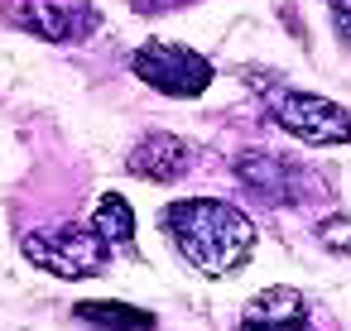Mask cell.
Listing matches in <instances>:
<instances>
[{"instance_id":"cell-1","label":"cell","mask_w":351,"mask_h":331,"mask_svg":"<svg viewBox=\"0 0 351 331\" xmlns=\"http://www.w3.org/2000/svg\"><path fill=\"white\" fill-rule=\"evenodd\" d=\"M164 230H169L173 250L207 278L236 274L255 250L250 216L217 197H183V202L164 207Z\"/></svg>"},{"instance_id":"cell-2","label":"cell","mask_w":351,"mask_h":331,"mask_svg":"<svg viewBox=\"0 0 351 331\" xmlns=\"http://www.w3.org/2000/svg\"><path fill=\"white\" fill-rule=\"evenodd\" d=\"M20 250L29 264L58 274V278H97L111 264V245L92 226H49V230H25Z\"/></svg>"},{"instance_id":"cell-3","label":"cell","mask_w":351,"mask_h":331,"mask_svg":"<svg viewBox=\"0 0 351 331\" xmlns=\"http://www.w3.org/2000/svg\"><path fill=\"white\" fill-rule=\"evenodd\" d=\"M0 20L49 44H82L101 29L92 0H0Z\"/></svg>"},{"instance_id":"cell-4","label":"cell","mask_w":351,"mask_h":331,"mask_svg":"<svg viewBox=\"0 0 351 331\" xmlns=\"http://www.w3.org/2000/svg\"><path fill=\"white\" fill-rule=\"evenodd\" d=\"M130 68H135V77L145 87H154L164 96H202L212 87V63L202 53L183 49V44H164V39L135 49Z\"/></svg>"},{"instance_id":"cell-5","label":"cell","mask_w":351,"mask_h":331,"mask_svg":"<svg viewBox=\"0 0 351 331\" xmlns=\"http://www.w3.org/2000/svg\"><path fill=\"white\" fill-rule=\"evenodd\" d=\"M269 116L274 125H284L293 140L303 144H346L351 140V120L337 101L327 96H308V92H274L269 96Z\"/></svg>"},{"instance_id":"cell-6","label":"cell","mask_w":351,"mask_h":331,"mask_svg":"<svg viewBox=\"0 0 351 331\" xmlns=\"http://www.w3.org/2000/svg\"><path fill=\"white\" fill-rule=\"evenodd\" d=\"M241 331H313L308 297L298 288H265L245 302Z\"/></svg>"},{"instance_id":"cell-7","label":"cell","mask_w":351,"mask_h":331,"mask_svg":"<svg viewBox=\"0 0 351 331\" xmlns=\"http://www.w3.org/2000/svg\"><path fill=\"white\" fill-rule=\"evenodd\" d=\"M236 178L255 192V197H265V202H298L303 197V173L293 168V163H284V159H274V154H241L236 159Z\"/></svg>"},{"instance_id":"cell-8","label":"cell","mask_w":351,"mask_h":331,"mask_svg":"<svg viewBox=\"0 0 351 331\" xmlns=\"http://www.w3.org/2000/svg\"><path fill=\"white\" fill-rule=\"evenodd\" d=\"M125 168L135 178H149V183H173V178H183L193 168V149L183 140H173V135H145L130 149Z\"/></svg>"},{"instance_id":"cell-9","label":"cell","mask_w":351,"mask_h":331,"mask_svg":"<svg viewBox=\"0 0 351 331\" xmlns=\"http://www.w3.org/2000/svg\"><path fill=\"white\" fill-rule=\"evenodd\" d=\"M92 230H97V235H101L111 250H125V254H135V211H130V202H125L121 192H106V197L97 202Z\"/></svg>"},{"instance_id":"cell-10","label":"cell","mask_w":351,"mask_h":331,"mask_svg":"<svg viewBox=\"0 0 351 331\" xmlns=\"http://www.w3.org/2000/svg\"><path fill=\"white\" fill-rule=\"evenodd\" d=\"M77 321H92L101 331H154V317L130 302H77Z\"/></svg>"},{"instance_id":"cell-11","label":"cell","mask_w":351,"mask_h":331,"mask_svg":"<svg viewBox=\"0 0 351 331\" xmlns=\"http://www.w3.org/2000/svg\"><path fill=\"white\" fill-rule=\"evenodd\" d=\"M317 240H322L327 250H351V221H346V216H332V221H322Z\"/></svg>"},{"instance_id":"cell-12","label":"cell","mask_w":351,"mask_h":331,"mask_svg":"<svg viewBox=\"0 0 351 331\" xmlns=\"http://www.w3.org/2000/svg\"><path fill=\"white\" fill-rule=\"evenodd\" d=\"M327 10H332V20H337V34H341V44L351 49V0H327Z\"/></svg>"}]
</instances>
